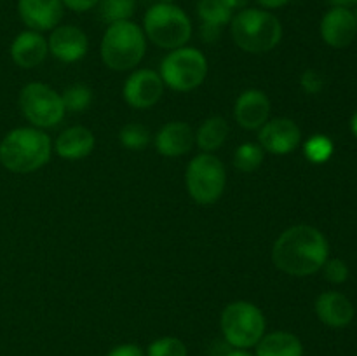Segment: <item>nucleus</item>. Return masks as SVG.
Returning a JSON list of instances; mask_svg holds the SVG:
<instances>
[{"label": "nucleus", "instance_id": "obj_17", "mask_svg": "<svg viewBox=\"0 0 357 356\" xmlns=\"http://www.w3.org/2000/svg\"><path fill=\"white\" fill-rule=\"evenodd\" d=\"M49 52L47 40L38 31H23L14 38L10 45V56L21 68H33L40 65Z\"/></svg>", "mask_w": 357, "mask_h": 356}, {"label": "nucleus", "instance_id": "obj_3", "mask_svg": "<svg viewBox=\"0 0 357 356\" xmlns=\"http://www.w3.org/2000/svg\"><path fill=\"white\" fill-rule=\"evenodd\" d=\"M232 38L243 51L261 54L281 42L282 27L268 10L243 9L230 21Z\"/></svg>", "mask_w": 357, "mask_h": 356}, {"label": "nucleus", "instance_id": "obj_1", "mask_svg": "<svg viewBox=\"0 0 357 356\" xmlns=\"http://www.w3.org/2000/svg\"><path fill=\"white\" fill-rule=\"evenodd\" d=\"M330 258V244L324 234L310 225L286 229L272 248L275 267L289 276H310L323 269Z\"/></svg>", "mask_w": 357, "mask_h": 356}, {"label": "nucleus", "instance_id": "obj_2", "mask_svg": "<svg viewBox=\"0 0 357 356\" xmlns=\"http://www.w3.org/2000/svg\"><path fill=\"white\" fill-rule=\"evenodd\" d=\"M51 159V140L35 128H17L0 143V163L14 173H31Z\"/></svg>", "mask_w": 357, "mask_h": 356}, {"label": "nucleus", "instance_id": "obj_30", "mask_svg": "<svg viewBox=\"0 0 357 356\" xmlns=\"http://www.w3.org/2000/svg\"><path fill=\"white\" fill-rule=\"evenodd\" d=\"M323 86H324L323 77H321L316 70H307V72L302 75V87L305 93L317 94L323 91Z\"/></svg>", "mask_w": 357, "mask_h": 356}, {"label": "nucleus", "instance_id": "obj_37", "mask_svg": "<svg viewBox=\"0 0 357 356\" xmlns=\"http://www.w3.org/2000/svg\"><path fill=\"white\" fill-rule=\"evenodd\" d=\"M225 356H253V355H250V353L244 351V349H234V351L227 353Z\"/></svg>", "mask_w": 357, "mask_h": 356}, {"label": "nucleus", "instance_id": "obj_16", "mask_svg": "<svg viewBox=\"0 0 357 356\" xmlns=\"http://www.w3.org/2000/svg\"><path fill=\"white\" fill-rule=\"evenodd\" d=\"M316 314L324 325L333 328L347 327L354 320V306L340 292H324L316 300Z\"/></svg>", "mask_w": 357, "mask_h": 356}, {"label": "nucleus", "instance_id": "obj_5", "mask_svg": "<svg viewBox=\"0 0 357 356\" xmlns=\"http://www.w3.org/2000/svg\"><path fill=\"white\" fill-rule=\"evenodd\" d=\"M145 34L164 49L183 47L192 35V24L183 9L174 3H155L145 14Z\"/></svg>", "mask_w": 357, "mask_h": 356}, {"label": "nucleus", "instance_id": "obj_22", "mask_svg": "<svg viewBox=\"0 0 357 356\" xmlns=\"http://www.w3.org/2000/svg\"><path fill=\"white\" fill-rule=\"evenodd\" d=\"M197 14L204 24L220 27L232 21V9L225 6L223 0H199Z\"/></svg>", "mask_w": 357, "mask_h": 356}, {"label": "nucleus", "instance_id": "obj_35", "mask_svg": "<svg viewBox=\"0 0 357 356\" xmlns=\"http://www.w3.org/2000/svg\"><path fill=\"white\" fill-rule=\"evenodd\" d=\"M225 2V6L229 7V9H243L244 6L248 3V0H223Z\"/></svg>", "mask_w": 357, "mask_h": 356}, {"label": "nucleus", "instance_id": "obj_24", "mask_svg": "<svg viewBox=\"0 0 357 356\" xmlns=\"http://www.w3.org/2000/svg\"><path fill=\"white\" fill-rule=\"evenodd\" d=\"M264 161V150L257 143H243L234 154V164L241 171H255Z\"/></svg>", "mask_w": 357, "mask_h": 356}, {"label": "nucleus", "instance_id": "obj_10", "mask_svg": "<svg viewBox=\"0 0 357 356\" xmlns=\"http://www.w3.org/2000/svg\"><path fill=\"white\" fill-rule=\"evenodd\" d=\"M261 143V149L278 156H286L296 150V147L302 142V133L300 128L291 119H272L267 121L260 129L258 135Z\"/></svg>", "mask_w": 357, "mask_h": 356}, {"label": "nucleus", "instance_id": "obj_12", "mask_svg": "<svg viewBox=\"0 0 357 356\" xmlns=\"http://www.w3.org/2000/svg\"><path fill=\"white\" fill-rule=\"evenodd\" d=\"M357 34L356 16L349 7H333L321 21V37L331 47H347Z\"/></svg>", "mask_w": 357, "mask_h": 356}, {"label": "nucleus", "instance_id": "obj_8", "mask_svg": "<svg viewBox=\"0 0 357 356\" xmlns=\"http://www.w3.org/2000/svg\"><path fill=\"white\" fill-rule=\"evenodd\" d=\"M187 188L190 198L199 205H213L223 194L227 173L223 163L211 154L194 157L187 168Z\"/></svg>", "mask_w": 357, "mask_h": 356}, {"label": "nucleus", "instance_id": "obj_18", "mask_svg": "<svg viewBox=\"0 0 357 356\" xmlns=\"http://www.w3.org/2000/svg\"><path fill=\"white\" fill-rule=\"evenodd\" d=\"M194 131L187 122H169L155 136V147L159 154L166 157H178L192 150Z\"/></svg>", "mask_w": 357, "mask_h": 356}, {"label": "nucleus", "instance_id": "obj_7", "mask_svg": "<svg viewBox=\"0 0 357 356\" xmlns=\"http://www.w3.org/2000/svg\"><path fill=\"white\" fill-rule=\"evenodd\" d=\"M208 73L206 56L195 47L173 49L160 65V79L174 91H192L201 86Z\"/></svg>", "mask_w": 357, "mask_h": 356}, {"label": "nucleus", "instance_id": "obj_31", "mask_svg": "<svg viewBox=\"0 0 357 356\" xmlns=\"http://www.w3.org/2000/svg\"><path fill=\"white\" fill-rule=\"evenodd\" d=\"M63 6H66L68 9L75 10V13H86V10L93 9L94 6L100 3V0H61Z\"/></svg>", "mask_w": 357, "mask_h": 356}, {"label": "nucleus", "instance_id": "obj_21", "mask_svg": "<svg viewBox=\"0 0 357 356\" xmlns=\"http://www.w3.org/2000/svg\"><path fill=\"white\" fill-rule=\"evenodd\" d=\"M227 136H229V124H227L225 119L211 117L202 122L197 135H195V140H197V145L201 147V150L211 152V150H216L225 143Z\"/></svg>", "mask_w": 357, "mask_h": 356}, {"label": "nucleus", "instance_id": "obj_33", "mask_svg": "<svg viewBox=\"0 0 357 356\" xmlns=\"http://www.w3.org/2000/svg\"><path fill=\"white\" fill-rule=\"evenodd\" d=\"M220 34H222V28L220 27H213V24L202 23L201 35H202V38H204V42H215L216 38L220 37Z\"/></svg>", "mask_w": 357, "mask_h": 356}, {"label": "nucleus", "instance_id": "obj_41", "mask_svg": "<svg viewBox=\"0 0 357 356\" xmlns=\"http://www.w3.org/2000/svg\"><path fill=\"white\" fill-rule=\"evenodd\" d=\"M356 3H357V2H356Z\"/></svg>", "mask_w": 357, "mask_h": 356}, {"label": "nucleus", "instance_id": "obj_34", "mask_svg": "<svg viewBox=\"0 0 357 356\" xmlns=\"http://www.w3.org/2000/svg\"><path fill=\"white\" fill-rule=\"evenodd\" d=\"M258 3H260L261 7H265V9H278V7H282L286 6V3H289L291 0H257Z\"/></svg>", "mask_w": 357, "mask_h": 356}, {"label": "nucleus", "instance_id": "obj_6", "mask_svg": "<svg viewBox=\"0 0 357 356\" xmlns=\"http://www.w3.org/2000/svg\"><path fill=\"white\" fill-rule=\"evenodd\" d=\"M222 332L225 341L237 349L253 348L265 334V316L255 304L232 302L223 309Z\"/></svg>", "mask_w": 357, "mask_h": 356}, {"label": "nucleus", "instance_id": "obj_40", "mask_svg": "<svg viewBox=\"0 0 357 356\" xmlns=\"http://www.w3.org/2000/svg\"><path fill=\"white\" fill-rule=\"evenodd\" d=\"M354 16H356V24H357V13H354Z\"/></svg>", "mask_w": 357, "mask_h": 356}, {"label": "nucleus", "instance_id": "obj_9", "mask_svg": "<svg viewBox=\"0 0 357 356\" xmlns=\"http://www.w3.org/2000/svg\"><path fill=\"white\" fill-rule=\"evenodd\" d=\"M20 107L24 117L37 128H52L65 117L61 94L45 84L31 82L20 94Z\"/></svg>", "mask_w": 357, "mask_h": 356}, {"label": "nucleus", "instance_id": "obj_13", "mask_svg": "<svg viewBox=\"0 0 357 356\" xmlns=\"http://www.w3.org/2000/svg\"><path fill=\"white\" fill-rule=\"evenodd\" d=\"M61 0H20L17 13L26 27L33 31L52 30L63 17Z\"/></svg>", "mask_w": 357, "mask_h": 356}, {"label": "nucleus", "instance_id": "obj_29", "mask_svg": "<svg viewBox=\"0 0 357 356\" xmlns=\"http://www.w3.org/2000/svg\"><path fill=\"white\" fill-rule=\"evenodd\" d=\"M324 278L330 283L340 285V283L347 281L349 278V267L342 258H328L323 265Z\"/></svg>", "mask_w": 357, "mask_h": 356}, {"label": "nucleus", "instance_id": "obj_4", "mask_svg": "<svg viewBox=\"0 0 357 356\" xmlns=\"http://www.w3.org/2000/svg\"><path fill=\"white\" fill-rule=\"evenodd\" d=\"M145 34L131 21H119L107 28L101 40V58L105 65L117 72L131 70L145 54Z\"/></svg>", "mask_w": 357, "mask_h": 356}, {"label": "nucleus", "instance_id": "obj_15", "mask_svg": "<svg viewBox=\"0 0 357 356\" xmlns=\"http://www.w3.org/2000/svg\"><path fill=\"white\" fill-rule=\"evenodd\" d=\"M271 114V101L265 93L258 89H248L237 98L234 115L244 129H258L267 122Z\"/></svg>", "mask_w": 357, "mask_h": 356}, {"label": "nucleus", "instance_id": "obj_32", "mask_svg": "<svg viewBox=\"0 0 357 356\" xmlns=\"http://www.w3.org/2000/svg\"><path fill=\"white\" fill-rule=\"evenodd\" d=\"M107 356H145V353L135 344H122L117 346L115 349H112Z\"/></svg>", "mask_w": 357, "mask_h": 356}, {"label": "nucleus", "instance_id": "obj_23", "mask_svg": "<svg viewBox=\"0 0 357 356\" xmlns=\"http://www.w3.org/2000/svg\"><path fill=\"white\" fill-rule=\"evenodd\" d=\"M136 0H100V17L105 23L129 21L135 14Z\"/></svg>", "mask_w": 357, "mask_h": 356}, {"label": "nucleus", "instance_id": "obj_38", "mask_svg": "<svg viewBox=\"0 0 357 356\" xmlns=\"http://www.w3.org/2000/svg\"><path fill=\"white\" fill-rule=\"evenodd\" d=\"M351 129L352 133H354V136L357 138V112L354 115H352V121H351Z\"/></svg>", "mask_w": 357, "mask_h": 356}, {"label": "nucleus", "instance_id": "obj_11", "mask_svg": "<svg viewBox=\"0 0 357 356\" xmlns=\"http://www.w3.org/2000/svg\"><path fill=\"white\" fill-rule=\"evenodd\" d=\"M164 82L153 70H136L124 84V98L131 107L150 108L160 100Z\"/></svg>", "mask_w": 357, "mask_h": 356}, {"label": "nucleus", "instance_id": "obj_25", "mask_svg": "<svg viewBox=\"0 0 357 356\" xmlns=\"http://www.w3.org/2000/svg\"><path fill=\"white\" fill-rule=\"evenodd\" d=\"M61 100L63 105H65V110L84 112L93 101V93L87 86L75 84V86L66 87L65 93L61 94Z\"/></svg>", "mask_w": 357, "mask_h": 356}, {"label": "nucleus", "instance_id": "obj_28", "mask_svg": "<svg viewBox=\"0 0 357 356\" xmlns=\"http://www.w3.org/2000/svg\"><path fill=\"white\" fill-rule=\"evenodd\" d=\"M146 356H187V348L176 337H162L149 346Z\"/></svg>", "mask_w": 357, "mask_h": 356}, {"label": "nucleus", "instance_id": "obj_14", "mask_svg": "<svg viewBox=\"0 0 357 356\" xmlns=\"http://www.w3.org/2000/svg\"><path fill=\"white\" fill-rule=\"evenodd\" d=\"M47 45L52 56L65 63H73L86 56L89 42L80 28L73 27V24H63V27H56L52 30Z\"/></svg>", "mask_w": 357, "mask_h": 356}, {"label": "nucleus", "instance_id": "obj_20", "mask_svg": "<svg viewBox=\"0 0 357 356\" xmlns=\"http://www.w3.org/2000/svg\"><path fill=\"white\" fill-rule=\"evenodd\" d=\"M257 356H303V346L289 332L264 335L257 344Z\"/></svg>", "mask_w": 357, "mask_h": 356}, {"label": "nucleus", "instance_id": "obj_19", "mask_svg": "<svg viewBox=\"0 0 357 356\" xmlns=\"http://www.w3.org/2000/svg\"><path fill=\"white\" fill-rule=\"evenodd\" d=\"M54 147L63 159H82L93 152L94 135L87 128L73 126L58 136Z\"/></svg>", "mask_w": 357, "mask_h": 356}, {"label": "nucleus", "instance_id": "obj_26", "mask_svg": "<svg viewBox=\"0 0 357 356\" xmlns=\"http://www.w3.org/2000/svg\"><path fill=\"white\" fill-rule=\"evenodd\" d=\"M303 150H305V156L310 163L323 164L333 154V142L324 135H314L307 140Z\"/></svg>", "mask_w": 357, "mask_h": 356}, {"label": "nucleus", "instance_id": "obj_27", "mask_svg": "<svg viewBox=\"0 0 357 356\" xmlns=\"http://www.w3.org/2000/svg\"><path fill=\"white\" fill-rule=\"evenodd\" d=\"M150 133L145 126L136 124V122H129L121 129V143L126 149L131 150H142L149 145Z\"/></svg>", "mask_w": 357, "mask_h": 356}, {"label": "nucleus", "instance_id": "obj_36", "mask_svg": "<svg viewBox=\"0 0 357 356\" xmlns=\"http://www.w3.org/2000/svg\"><path fill=\"white\" fill-rule=\"evenodd\" d=\"M330 3H333V7H349L354 6L357 0H328Z\"/></svg>", "mask_w": 357, "mask_h": 356}, {"label": "nucleus", "instance_id": "obj_39", "mask_svg": "<svg viewBox=\"0 0 357 356\" xmlns=\"http://www.w3.org/2000/svg\"><path fill=\"white\" fill-rule=\"evenodd\" d=\"M160 2H162V3H173L174 0H160Z\"/></svg>", "mask_w": 357, "mask_h": 356}]
</instances>
